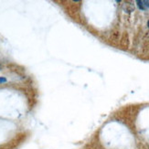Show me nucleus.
<instances>
[{"mask_svg": "<svg viewBox=\"0 0 149 149\" xmlns=\"http://www.w3.org/2000/svg\"><path fill=\"white\" fill-rule=\"evenodd\" d=\"M147 26H148V28H149V20H148V22H147Z\"/></svg>", "mask_w": 149, "mask_h": 149, "instance_id": "7ed1b4c3", "label": "nucleus"}, {"mask_svg": "<svg viewBox=\"0 0 149 149\" xmlns=\"http://www.w3.org/2000/svg\"><path fill=\"white\" fill-rule=\"evenodd\" d=\"M138 8L142 10H146L149 8V0H137Z\"/></svg>", "mask_w": 149, "mask_h": 149, "instance_id": "f257e3e1", "label": "nucleus"}, {"mask_svg": "<svg viewBox=\"0 0 149 149\" xmlns=\"http://www.w3.org/2000/svg\"><path fill=\"white\" fill-rule=\"evenodd\" d=\"M6 78H3V77L0 78V83H2V82H6Z\"/></svg>", "mask_w": 149, "mask_h": 149, "instance_id": "f03ea898", "label": "nucleus"}]
</instances>
